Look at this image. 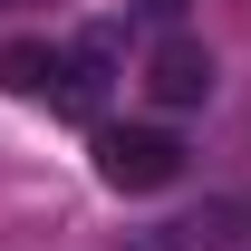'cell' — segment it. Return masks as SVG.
I'll return each instance as SVG.
<instances>
[{
    "label": "cell",
    "instance_id": "obj_1",
    "mask_svg": "<svg viewBox=\"0 0 251 251\" xmlns=\"http://www.w3.org/2000/svg\"><path fill=\"white\" fill-rule=\"evenodd\" d=\"M184 174V145L164 126H97V184L106 193H164Z\"/></svg>",
    "mask_w": 251,
    "mask_h": 251
},
{
    "label": "cell",
    "instance_id": "obj_2",
    "mask_svg": "<svg viewBox=\"0 0 251 251\" xmlns=\"http://www.w3.org/2000/svg\"><path fill=\"white\" fill-rule=\"evenodd\" d=\"M145 97H155V106H203V97H213V49H203V39H155Z\"/></svg>",
    "mask_w": 251,
    "mask_h": 251
},
{
    "label": "cell",
    "instance_id": "obj_3",
    "mask_svg": "<svg viewBox=\"0 0 251 251\" xmlns=\"http://www.w3.org/2000/svg\"><path fill=\"white\" fill-rule=\"evenodd\" d=\"M242 232H251V213H242V203H203V213L164 222V232H155V251H242Z\"/></svg>",
    "mask_w": 251,
    "mask_h": 251
},
{
    "label": "cell",
    "instance_id": "obj_4",
    "mask_svg": "<svg viewBox=\"0 0 251 251\" xmlns=\"http://www.w3.org/2000/svg\"><path fill=\"white\" fill-rule=\"evenodd\" d=\"M58 68H68V49H49V39H0V87L10 97H49Z\"/></svg>",
    "mask_w": 251,
    "mask_h": 251
},
{
    "label": "cell",
    "instance_id": "obj_5",
    "mask_svg": "<svg viewBox=\"0 0 251 251\" xmlns=\"http://www.w3.org/2000/svg\"><path fill=\"white\" fill-rule=\"evenodd\" d=\"M135 10H145V20H174V10H184V0H135Z\"/></svg>",
    "mask_w": 251,
    "mask_h": 251
}]
</instances>
